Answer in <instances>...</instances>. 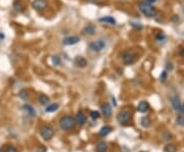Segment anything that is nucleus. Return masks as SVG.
<instances>
[{
    "mask_svg": "<svg viewBox=\"0 0 184 152\" xmlns=\"http://www.w3.org/2000/svg\"><path fill=\"white\" fill-rule=\"evenodd\" d=\"M150 120H149V117H147V116H145V117H142L141 118V125H142V127H144V128H149V126H150Z\"/></svg>",
    "mask_w": 184,
    "mask_h": 152,
    "instance_id": "4be33fe9",
    "label": "nucleus"
},
{
    "mask_svg": "<svg viewBox=\"0 0 184 152\" xmlns=\"http://www.w3.org/2000/svg\"><path fill=\"white\" fill-rule=\"evenodd\" d=\"M89 47L91 50L99 52L106 47V43H104L103 40H97V41L91 42V43L89 44Z\"/></svg>",
    "mask_w": 184,
    "mask_h": 152,
    "instance_id": "39448f33",
    "label": "nucleus"
},
{
    "mask_svg": "<svg viewBox=\"0 0 184 152\" xmlns=\"http://www.w3.org/2000/svg\"><path fill=\"white\" fill-rule=\"evenodd\" d=\"M90 116H91V118H93V120H97V118H99V112L98 111H95V110H93L90 112Z\"/></svg>",
    "mask_w": 184,
    "mask_h": 152,
    "instance_id": "393cba45",
    "label": "nucleus"
},
{
    "mask_svg": "<svg viewBox=\"0 0 184 152\" xmlns=\"http://www.w3.org/2000/svg\"><path fill=\"white\" fill-rule=\"evenodd\" d=\"M40 135H41V137L45 140V141H49V140H51L52 137H53L54 131L52 129L51 126H49V125L43 126L41 128V130H40Z\"/></svg>",
    "mask_w": 184,
    "mask_h": 152,
    "instance_id": "7ed1b4c3",
    "label": "nucleus"
},
{
    "mask_svg": "<svg viewBox=\"0 0 184 152\" xmlns=\"http://www.w3.org/2000/svg\"><path fill=\"white\" fill-rule=\"evenodd\" d=\"M75 120H76V123H79V125L82 126L86 123V115L83 112H78Z\"/></svg>",
    "mask_w": 184,
    "mask_h": 152,
    "instance_id": "f8f14e48",
    "label": "nucleus"
},
{
    "mask_svg": "<svg viewBox=\"0 0 184 152\" xmlns=\"http://www.w3.org/2000/svg\"><path fill=\"white\" fill-rule=\"evenodd\" d=\"M76 126V120L71 115H64L59 120V127L64 131H70Z\"/></svg>",
    "mask_w": 184,
    "mask_h": 152,
    "instance_id": "f257e3e1",
    "label": "nucleus"
},
{
    "mask_svg": "<svg viewBox=\"0 0 184 152\" xmlns=\"http://www.w3.org/2000/svg\"><path fill=\"white\" fill-rule=\"evenodd\" d=\"M164 151L165 152H176L177 151V147L174 144H168V145H166V147L164 148Z\"/></svg>",
    "mask_w": 184,
    "mask_h": 152,
    "instance_id": "aec40b11",
    "label": "nucleus"
},
{
    "mask_svg": "<svg viewBox=\"0 0 184 152\" xmlns=\"http://www.w3.org/2000/svg\"><path fill=\"white\" fill-rule=\"evenodd\" d=\"M99 21L102 23H109V25H115V23H116V20H115L113 16H104V18H99Z\"/></svg>",
    "mask_w": 184,
    "mask_h": 152,
    "instance_id": "a211bd4d",
    "label": "nucleus"
},
{
    "mask_svg": "<svg viewBox=\"0 0 184 152\" xmlns=\"http://www.w3.org/2000/svg\"><path fill=\"white\" fill-rule=\"evenodd\" d=\"M5 152H18V150H16V148H14L13 146H8L6 148V151Z\"/></svg>",
    "mask_w": 184,
    "mask_h": 152,
    "instance_id": "bb28decb",
    "label": "nucleus"
},
{
    "mask_svg": "<svg viewBox=\"0 0 184 152\" xmlns=\"http://www.w3.org/2000/svg\"><path fill=\"white\" fill-rule=\"evenodd\" d=\"M145 2L149 4H151V3H154L156 2V0H145Z\"/></svg>",
    "mask_w": 184,
    "mask_h": 152,
    "instance_id": "c85d7f7f",
    "label": "nucleus"
},
{
    "mask_svg": "<svg viewBox=\"0 0 184 152\" xmlns=\"http://www.w3.org/2000/svg\"><path fill=\"white\" fill-rule=\"evenodd\" d=\"M111 132H112V127H109V126H104V127H102L99 131V136L106 137V135H109Z\"/></svg>",
    "mask_w": 184,
    "mask_h": 152,
    "instance_id": "4468645a",
    "label": "nucleus"
},
{
    "mask_svg": "<svg viewBox=\"0 0 184 152\" xmlns=\"http://www.w3.org/2000/svg\"><path fill=\"white\" fill-rule=\"evenodd\" d=\"M176 123H177V125L184 127V116L183 115L177 116V118H176Z\"/></svg>",
    "mask_w": 184,
    "mask_h": 152,
    "instance_id": "b1692460",
    "label": "nucleus"
},
{
    "mask_svg": "<svg viewBox=\"0 0 184 152\" xmlns=\"http://www.w3.org/2000/svg\"><path fill=\"white\" fill-rule=\"evenodd\" d=\"M166 78H167V73H166V72H164V73L161 75V80L164 82V81H166Z\"/></svg>",
    "mask_w": 184,
    "mask_h": 152,
    "instance_id": "cd10ccee",
    "label": "nucleus"
},
{
    "mask_svg": "<svg viewBox=\"0 0 184 152\" xmlns=\"http://www.w3.org/2000/svg\"><path fill=\"white\" fill-rule=\"evenodd\" d=\"M122 59H123L125 65H132V63L136 60V56L133 53L128 51V52H125V53L122 55Z\"/></svg>",
    "mask_w": 184,
    "mask_h": 152,
    "instance_id": "0eeeda50",
    "label": "nucleus"
},
{
    "mask_svg": "<svg viewBox=\"0 0 184 152\" xmlns=\"http://www.w3.org/2000/svg\"><path fill=\"white\" fill-rule=\"evenodd\" d=\"M52 63H53L54 65H58L59 63H61V59H59L58 56H53V57H52Z\"/></svg>",
    "mask_w": 184,
    "mask_h": 152,
    "instance_id": "a878e982",
    "label": "nucleus"
},
{
    "mask_svg": "<svg viewBox=\"0 0 184 152\" xmlns=\"http://www.w3.org/2000/svg\"><path fill=\"white\" fill-rule=\"evenodd\" d=\"M96 151L97 152H106L107 151V144L106 142H99L96 146Z\"/></svg>",
    "mask_w": 184,
    "mask_h": 152,
    "instance_id": "f3484780",
    "label": "nucleus"
},
{
    "mask_svg": "<svg viewBox=\"0 0 184 152\" xmlns=\"http://www.w3.org/2000/svg\"><path fill=\"white\" fill-rule=\"evenodd\" d=\"M164 38H165V37L163 36V35H160L159 37H157V40H159V41H160V40H161V39H164Z\"/></svg>",
    "mask_w": 184,
    "mask_h": 152,
    "instance_id": "c756f323",
    "label": "nucleus"
},
{
    "mask_svg": "<svg viewBox=\"0 0 184 152\" xmlns=\"http://www.w3.org/2000/svg\"><path fill=\"white\" fill-rule=\"evenodd\" d=\"M149 109V104L147 103L146 101L139 102V104H138V106H137V110L139 111V112H146Z\"/></svg>",
    "mask_w": 184,
    "mask_h": 152,
    "instance_id": "9b49d317",
    "label": "nucleus"
},
{
    "mask_svg": "<svg viewBox=\"0 0 184 152\" xmlns=\"http://www.w3.org/2000/svg\"><path fill=\"white\" fill-rule=\"evenodd\" d=\"M38 101H39V103L42 104V105H47V104L49 103V97L45 94H41L38 97Z\"/></svg>",
    "mask_w": 184,
    "mask_h": 152,
    "instance_id": "dca6fc26",
    "label": "nucleus"
},
{
    "mask_svg": "<svg viewBox=\"0 0 184 152\" xmlns=\"http://www.w3.org/2000/svg\"><path fill=\"white\" fill-rule=\"evenodd\" d=\"M32 7L35 10L42 11L47 7V2L46 0H34L32 3Z\"/></svg>",
    "mask_w": 184,
    "mask_h": 152,
    "instance_id": "423d86ee",
    "label": "nucleus"
},
{
    "mask_svg": "<svg viewBox=\"0 0 184 152\" xmlns=\"http://www.w3.org/2000/svg\"><path fill=\"white\" fill-rule=\"evenodd\" d=\"M138 6H139V10L144 15L149 16V18H154L157 15V9L154 6H151V4H149L144 1V2H140Z\"/></svg>",
    "mask_w": 184,
    "mask_h": 152,
    "instance_id": "f03ea898",
    "label": "nucleus"
},
{
    "mask_svg": "<svg viewBox=\"0 0 184 152\" xmlns=\"http://www.w3.org/2000/svg\"><path fill=\"white\" fill-rule=\"evenodd\" d=\"M171 102H172V106L175 110H180L181 108V104H180V100H179L178 97H173L171 99Z\"/></svg>",
    "mask_w": 184,
    "mask_h": 152,
    "instance_id": "2eb2a0df",
    "label": "nucleus"
},
{
    "mask_svg": "<svg viewBox=\"0 0 184 152\" xmlns=\"http://www.w3.org/2000/svg\"><path fill=\"white\" fill-rule=\"evenodd\" d=\"M83 33L86 35H90V36H92V35L95 34V27L92 25L86 26V27L84 28V30H83Z\"/></svg>",
    "mask_w": 184,
    "mask_h": 152,
    "instance_id": "ddd939ff",
    "label": "nucleus"
},
{
    "mask_svg": "<svg viewBox=\"0 0 184 152\" xmlns=\"http://www.w3.org/2000/svg\"><path fill=\"white\" fill-rule=\"evenodd\" d=\"M79 41H80V38L78 36H71L64 39L63 43L64 45H74V44H77Z\"/></svg>",
    "mask_w": 184,
    "mask_h": 152,
    "instance_id": "6e6552de",
    "label": "nucleus"
},
{
    "mask_svg": "<svg viewBox=\"0 0 184 152\" xmlns=\"http://www.w3.org/2000/svg\"><path fill=\"white\" fill-rule=\"evenodd\" d=\"M131 117H132V115L131 112L127 109H123L119 112L118 115V122L121 123V125H126L130 122Z\"/></svg>",
    "mask_w": 184,
    "mask_h": 152,
    "instance_id": "20e7f679",
    "label": "nucleus"
},
{
    "mask_svg": "<svg viewBox=\"0 0 184 152\" xmlns=\"http://www.w3.org/2000/svg\"><path fill=\"white\" fill-rule=\"evenodd\" d=\"M140 152H145V151H140Z\"/></svg>",
    "mask_w": 184,
    "mask_h": 152,
    "instance_id": "2f4dec72",
    "label": "nucleus"
},
{
    "mask_svg": "<svg viewBox=\"0 0 184 152\" xmlns=\"http://www.w3.org/2000/svg\"><path fill=\"white\" fill-rule=\"evenodd\" d=\"M20 97L21 99H24V100H27L28 99V97H29V93H28V91L26 89H24V90H21V92H20Z\"/></svg>",
    "mask_w": 184,
    "mask_h": 152,
    "instance_id": "5701e85b",
    "label": "nucleus"
},
{
    "mask_svg": "<svg viewBox=\"0 0 184 152\" xmlns=\"http://www.w3.org/2000/svg\"><path fill=\"white\" fill-rule=\"evenodd\" d=\"M0 151H1V150H0Z\"/></svg>",
    "mask_w": 184,
    "mask_h": 152,
    "instance_id": "473e14b6",
    "label": "nucleus"
},
{
    "mask_svg": "<svg viewBox=\"0 0 184 152\" xmlns=\"http://www.w3.org/2000/svg\"><path fill=\"white\" fill-rule=\"evenodd\" d=\"M180 111H182V112H184V104H183V105H181V108H180Z\"/></svg>",
    "mask_w": 184,
    "mask_h": 152,
    "instance_id": "7c9ffc66",
    "label": "nucleus"
},
{
    "mask_svg": "<svg viewBox=\"0 0 184 152\" xmlns=\"http://www.w3.org/2000/svg\"><path fill=\"white\" fill-rule=\"evenodd\" d=\"M57 108H58V104H51V105L47 106L45 108V111L46 112H53V111L57 110Z\"/></svg>",
    "mask_w": 184,
    "mask_h": 152,
    "instance_id": "412c9836",
    "label": "nucleus"
},
{
    "mask_svg": "<svg viewBox=\"0 0 184 152\" xmlns=\"http://www.w3.org/2000/svg\"><path fill=\"white\" fill-rule=\"evenodd\" d=\"M24 109H25V110L27 111V112L30 115H32V116L36 115V110L31 105H28V104H26V105H24Z\"/></svg>",
    "mask_w": 184,
    "mask_h": 152,
    "instance_id": "6ab92c4d",
    "label": "nucleus"
},
{
    "mask_svg": "<svg viewBox=\"0 0 184 152\" xmlns=\"http://www.w3.org/2000/svg\"><path fill=\"white\" fill-rule=\"evenodd\" d=\"M101 112L102 115H103L106 117H109V116L112 115V107L109 104H103V105L101 106Z\"/></svg>",
    "mask_w": 184,
    "mask_h": 152,
    "instance_id": "1a4fd4ad",
    "label": "nucleus"
},
{
    "mask_svg": "<svg viewBox=\"0 0 184 152\" xmlns=\"http://www.w3.org/2000/svg\"><path fill=\"white\" fill-rule=\"evenodd\" d=\"M75 65H77L78 68H83L87 65V60H86L84 57H82V56H77L75 59Z\"/></svg>",
    "mask_w": 184,
    "mask_h": 152,
    "instance_id": "9d476101",
    "label": "nucleus"
}]
</instances>
